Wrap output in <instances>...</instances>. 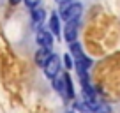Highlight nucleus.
I'll return each instance as SVG.
<instances>
[{"label": "nucleus", "instance_id": "2", "mask_svg": "<svg viewBox=\"0 0 120 113\" xmlns=\"http://www.w3.org/2000/svg\"><path fill=\"white\" fill-rule=\"evenodd\" d=\"M42 69H44V74L48 76V78H51V79H53L56 74H58V69H60V58H58L56 55H53V53H51V55H49V58L46 60V64H44V67H42Z\"/></svg>", "mask_w": 120, "mask_h": 113}, {"label": "nucleus", "instance_id": "14", "mask_svg": "<svg viewBox=\"0 0 120 113\" xmlns=\"http://www.w3.org/2000/svg\"><path fill=\"white\" fill-rule=\"evenodd\" d=\"M9 2H11L12 5H16V4H19V2H21V0H9Z\"/></svg>", "mask_w": 120, "mask_h": 113}, {"label": "nucleus", "instance_id": "3", "mask_svg": "<svg viewBox=\"0 0 120 113\" xmlns=\"http://www.w3.org/2000/svg\"><path fill=\"white\" fill-rule=\"evenodd\" d=\"M37 42L41 44L42 49H48V51H51V46H53V35L49 34L48 30H44V28H39L37 32Z\"/></svg>", "mask_w": 120, "mask_h": 113}, {"label": "nucleus", "instance_id": "13", "mask_svg": "<svg viewBox=\"0 0 120 113\" xmlns=\"http://www.w3.org/2000/svg\"><path fill=\"white\" fill-rule=\"evenodd\" d=\"M56 2H58V4H69L71 0H56Z\"/></svg>", "mask_w": 120, "mask_h": 113}, {"label": "nucleus", "instance_id": "1", "mask_svg": "<svg viewBox=\"0 0 120 113\" xmlns=\"http://www.w3.org/2000/svg\"><path fill=\"white\" fill-rule=\"evenodd\" d=\"M81 4H71L62 11V18L65 19V23H71V21H78L79 16H81Z\"/></svg>", "mask_w": 120, "mask_h": 113}, {"label": "nucleus", "instance_id": "7", "mask_svg": "<svg viewBox=\"0 0 120 113\" xmlns=\"http://www.w3.org/2000/svg\"><path fill=\"white\" fill-rule=\"evenodd\" d=\"M64 90H65V99H72L74 92H72V83H71V76L67 72H64Z\"/></svg>", "mask_w": 120, "mask_h": 113}, {"label": "nucleus", "instance_id": "9", "mask_svg": "<svg viewBox=\"0 0 120 113\" xmlns=\"http://www.w3.org/2000/svg\"><path fill=\"white\" fill-rule=\"evenodd\" d=\"M32 19H34V23H37V25H41V21L44 19V11L39 7L32 9Z\"/></svg>", "mask_w": 120, "mask_h": 113}, {"label": "nucleus", "instance_id": "11", "mask_svg": "<svg viewBox=\"0 0 120 113\" xmlns=\"http://www.w3.org/2000/svg\"><path fill=\"white\" fill-rule=\"evenodd\" d=\"M25 4L28 5L30 9H35V7L39 5V0H25Z\"/></svg>", "mask_w": 120, "mask_h": 113}, {"label": "nucleus", "instance_id": "10", "mask_svg": "<svg viewBox=\"0 0 120 113\" xmlns=\"http://www.w3.org/2000/svg\"><path fill=\"white\" fill-rule=\"evenodd\" d=\"M71 53L74 55V58H79V56L83 55V49H81V46H79V42H71Z\"/></svg>", "mask_w": 120, "mask_h": 113}, {"label": "nucleus", "instance_id": "6", "mask_svg": "<svg viewBox=\"0 0 120 113\" xmlns=\"http://www.w3.org/2000/svg\"><path fill=\"white\" fill-rule=\"evenodd\" d=\"M53 88H55V90L65 99V90H64V72H62V74H56L55 78H53Z\"/></svg>", "mask_w": 120, "mask_h": 113}, {"label": "nucleus", "instance_id": "12", "mask_svg": "<svg viewBox=\"0 0 120 113\" xmlns=\"http://www.w3.org/2000/svg\"><path fill=\"white\" fill-rule=\"evenodd\" d=\"M64 64H65V67H67V69L72 67V60H71V56H69V55H64Z\"/></svg>", "mask_w": 120, "mask_h": 113}, {"label": "nucleus", "instance_id": "15", "mask_svg": "<svg viewBox=\"0 0 120 113\" xmlns=\"http://www.w3.org/2000/svg\"><path fill=\"white\" fill-rule=\"evenodd\" d=\"M71 113H78V111H74V109H72V111H71Z\"/></svg>", "mask_w": 120, "mask_h": 113}, {"label": "nucleus", "instance_id": "5", "mask_svg": "<svg viewBox=\"0 0 120 113\" xmlns=\"http://www.w3.org/2000/svg\"><path fill=\"white\" fill-rule=\"evenodd\" d=\"M48 28H49V34L51 35H58L60 34V21H58V16L56 14H51L48 19Z\"/></svg>", "mask_w": 120, "mask_h": 113}, {"label": "nucleus", "instance_id": "8", "mask_svg": "<svg viewBox=\"0 0 120 113\" xmlns=\"http://www.w3.org/2000/svg\"><path fill=\"white\" fill-rule=\"evenodd\" d=\"M49 55H51V51H48V49H39L37 53H35V62H37V65H41V67H44L46 60L49 58Z\"/></svg>", "mask_w": 120, "mask_h": 113}, {"label": "nucleus", "instance_id": "4", "mask_svg": "<svg viewBox=\"0 0 120 113\" xmlns=\"http://www.w3.org/2000/svg\"><path fill=\"white\" fill-rule=\"evenodd\" d=\"M78 28H79V21H71L65 25V32H64V37L67 42H74L76 41V35H78Z\"/></svg>", "mask_w": 120, "mask_h": 113}]
</instances>
